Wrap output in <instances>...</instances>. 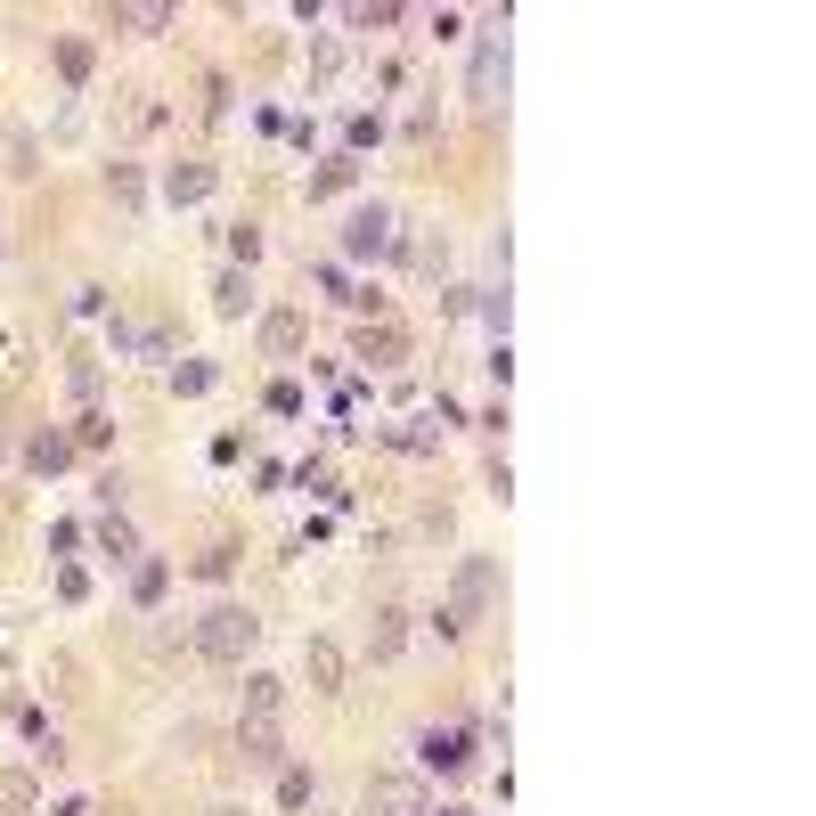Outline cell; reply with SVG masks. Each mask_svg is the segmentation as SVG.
Listing matches in <instances>:
<instances>
[{"instance_id":"6","label":"cell","mask_w":816,"mask_h":816,"mask_svg":"<svg viewBox=\"0 0 816 816\" xmlns=\"http://www.w3.org/2000/svg\"><path fill=\"white\" fill-rule=\"evenodd\" d=\"M343 254H351V262L392 254V213H384V204H360V213H351V229H343Z\"/></svg>"},{"instance_id":"29","label":"cell","mask_w":816,"mask_h":816,"mask_svg":"<svg viewBox=\"0 0 816 816\" xmlns=\"http://www.w3.org/2000/svg\"><path fill=\"white\" fill-rule=\"evenodd\" d=\"M204 816H245V808H204Z\"/></svg>"},{"instance_id":"2","label":"cell","mask_w":816,"mask_h":816,"mask_svg":"<svg viewBox=\"0 0 816 816\" xmlns=\"http://www.w3.org/2000/svg\"><path fill=\"white\" fill-rule=\"evenodd\" d=\"M368 816H433V792H425V776H368V801H360Z\"/></svg>"},{"instance_id":"11","label":"cell","mask_w":816,"mask_h":816,"mask_svg":"<svg viewBox=\"0 0 816 816\" xmlns=\"http://www.w3.org/2000/svg\"><path fill=\"white\" fill-rule=\"evenodd\" d=\"M401 645H409V613H401V604H384V613H375V629H368V654L392 661Z\"/></svg>"},{"instance_id":"25","label":"cell","mask_w":816,"mask_h":816,"mask_svg":"<svg viewBox=\"0 0 816 816\" xmlns=\"http://www.w3.org/2000/svg\"><path fill=\"white\" fill-rule=\"evenodd\" d=\"M229 563H237L229 548H204V555H197V580H229Z\"/></svg>"},{"instance_id":"10","label":"cell","mask_w":816,"mask_h":816,"mask_svg":"<svg viewBox=\"0 0 816 816\" xmlns=\"http://www.w3.org/2000/svg\"><path fill=\"white\" fill-rule=\"evenodd\" d=\"M262 351H269V360H295V351H303V319H295V310H269V319H262Z\"/></svg>"},{"instance_id":"3","label":"cell","mask_w":816,"mask_h":816,"mask_svg":"<svg viewBox=\"0 0 816 816\" xmlns=\"http://www.w3.org/2000/svg\"><path fill=\"white\" fill-rule=\"evenodd\" d=\"M498 589H507V580H498V563H490V555H466V563H457V596H449V613H457V621L490 613Z\"/></svg>"},{"instance_id":"12","label":"cell","mask_w":816,"mask_h":816,"mask_svg":"<svg viewBox=\"0 0 816 816\" xmlns=\"http://www.w3.org/2000/svg\"><path fill=\"white\" fill-rule=\"evenodd\" d=\"M360 360H368V368H401V360H409V335H401V327H368V335H360Z\"/></svg>"},{"instance_id":"28","label":"cell","mask_w":816,"mask_h":816,"mask_svg":"<svg viewBox=\"0 0 816 816\" xmlns=\"http://www.w3.org/2000/svg\"><path fill=\"white\" fill-rule=\"evenodd\" d=\"M50 816H91V808H82V801H57V808H50Z\"/></svg>"},{"instance_id":"14","label":"cell","mask_w":816,"mask_h":816,"mask_svg":"<svg viewBox=\"0 0 816 816\" xmlns=\"http://www.w3.org/2000/svg\"><path fill=\"white\" fill-rule=\"evenodd\" d=\"M213 303H221V319H245V310H254V278H245V269H221Z\"/></svg>"},{"instance_id":"30","label":"cell","mask_w":816,"mask_h":816,"mask_svg":"<svg viewBox=\"0 0 816 816\" xmlns=\"http://www.w3.org/2000/svg\"><path fill=\"white\" fill-rule=\"evenodd\" d=\"M0 457H9V433H0Z\"/></svg>"},{"instance_id":"26","label":"cell","mask_w":816,"mask_h":816,"mask_svg":"<svg viewBox=\"0 0 816 816\" xmlns=\"http://www.w3.org/2000/svg\"><path fill=\"white\" fill-rule=\"evenodd\" d=\"M442 310L449 319H474V286H442Z\"/></svg>"},{"instance_id":"9","label":"cell","mask_w":816,"mask_h":816,"mask_svg":"<svg viewBox=\"0 0 816 816\" xmlns=\"http://www.w3.org/2000/svg\"><path fill=\"white\" fill-rule=\"evenodd\" d=\"M213 163H197V156H188V163H172V172H163V197H172V204H204V197H213Z\"/></svg>"},{"instance_id":"13","label":"cell","mask_w":816,"mask_h":816,"mask_svg":"<svg viewBox=\"0 0 816 816\" xmlns=\"http://www.w3.org/2000/svg\"><path fill=\"white\" fill-rule=\"evenodd\" d=\"M360 180V156H327L319 172H310V204H327V197H343V188Z\"/></svg>"},{"instance_id":"7","label":"cell","mask_w":816,"mask_h":816,"mask_svg":"<svg viewBox=\"0 0 816 816\" xmlns=\"http://www.w3.org/2000/svg\"><path fill=\"white\" fill-rule=\"evenodd\" d=\"M416 760L442 767V776H457V767L474 760V735H466V727H425V735H416Z\"/></svg>"},{"instance_id":"27","label":"cell","mask_w":816,"mask_h":816,"mask_svg":"<svg viewBox=\"0 0 816 816\" xmlns=\"http://www.w3.org/2000/svg\"><path fill=\"white\" fill-rule=\"evenodd\" d=\"M107 188H115L123 204H139V172H131V163H115V172H107Z\"/></svg>"},{"instance_id":"23","label":"cell","mask_w":816,"mask_h":816,"mask_svg":"<svg viewBox=\"0 0 816 816\" xmlns=\"http://www.w3.org/2000/svg\"><path fill=\"white\" fill-rule=\"evenodd\" d=\"M172 392H188V401H197V392H213V368H204V360H188V368H172Z\"/></svg>"},{"instance_id":"19","label":"cell","mask_w":816,"mask_h":816,"mask_svg":"<svg viewBox=\"0 0 816 816\" xmlns=\"http://www.w3.org/2000/svg\"><path fill=\"white\" fill-rule=\"evenodd\" d=\"M98 548H107L115 563H131V555H139V531H131L123 515H107V522H98Z\"/></svg>"},{"instance_id":"5","label":"cell","mask_w":816,"mask_h":816,"mask_svg":"<svg viewBox=\"0 0 816 816\" xmlns=\"http://www.w3.org/2000/svg\"><path fill=\"white\" fill-rule=\"evenodd\" d=\"M237 760L278 776V767H286V735H278V719H237Z\"/></svg>"},{"instance_id":"8","label":"cell","mask_w":816,"mask_h":816,"mask_svg":"<svg viewBox=\"0 0 816 816\" xmlns=\"http://www.w3.org/2000/svg\"><path fill=\"white\" fill-rule=\"evenodd\" d=\"M303 669H310V695H343V645H335V637H310Z\"/></svg>"},{"instance_id":"4","label":"cell","mask_w":816,"mask_h":816,"mask_svg":"<svg viewBox=\"0 0 816 816\" xmlns=\"http://www.w3.org/2000/svg\"><path fill=\"white\" fill-rule=\"evenodd\" d=\"M466 98L474 107H498V98H507V33H483V50H474V66H466Z\"/></svg>"},{"instance_id":"20","label":"cell","mask_w":816,"mask_h":816,"mask_svg":"<svg viewBox=\"0 0 816 816\" xmlns=\"http://www.w3.org/2000/svg\"><path fill=\"white\" fill-rule=\"evenodd\" d=\"M131 589H139V604H156L163 589H172V563H156V555H139V572H131Z\"/></svg>"},{"instance_id":"16","label":"cell","mask_w":816,"mask_h":816,"mask_svg":"<svg viewBox=\"0 0 816 816\" xmlns=\"http://www.w3.org/2000/svg\"><path fill=\"white\" fill-rule=\"evenodd\" d=\"M33 801H41V792H33L25 767H0V816H25Z\"/></svg>"},{"instance_id":"22","label":"cell","mask_w":816,"mask_h":816,"mask_svg":"<svg viewBox=\"0 0 816 816\" xmlns=\"http://www.w3.org/2000/svg\"><path fill=\"white\" fill-rule=\"evenodd\" d=\"M57 74H66V82H91V41H57Z\"/></svg>"},{"instance_id":"24","label":"cell","mask_w":816,"mask_h":816,"mask_svg":"<svg viewBox=\"0 0 816 816\" xmlns=\"http://www.w3.org/2000/svg\"><path fill=\"white\" fill-rule=\"evenodd\" d=\"M229 254H237V262H254V254H262V229H254V221H245V229H229Z\"/></svg>"},{"instance_id":"15","label":"cell","mask_w":816,"mask_h":816,"mask_svg":"<svg viewBox=\"0 0 816 816\" xmlns=\"http://www.w3.org/2000/svg\"><path fill=\"white\" fill-rule=\"evenodd\" d=\"M66 457H74V442H66V433H33V442H25V466H33V474H57Z\"/></svg>"},{"instance_id":"18","label":"cell","mask_w":816,"mask_h":816,"mask_svg":"<svg viewBox=\"0 0 816 816\" xmlns=\"http://www.w3.org/2000/svg\"><path fill=\"white\" fill-rule=\"evenodd\" d=\"M245 702H254V719H278V702H286V678H269V669H254V678H245Z\"/></svg>"},{"instance_id":"17","label":"cell","mask_w":816,"mask_h":816,"mask_svg":"<svg viewBox=\"0 0 816 816\" xmlns=\"http://www.w3.org/2000/svg\"><path fill=\"white\" fill-rule=\"evenodd\" d=\"M172 25V9L163 0H139V9H115V33H163Z\"/></svg>"},{"instance_id":"21","label":"cell","mask_w":816,"mask_h":816,"mask_svg":"<svg viewBox=\"0 0 816 816\" xmlns=\"http://www.w3.org/2000/svg\"><path fill=\"white\" fill-rule=\"evenodd\" d=\"M310 792H319V784H310L303 767H278V808H310Z\"/></svg>"},{"instance_id":"1","label":"cell","mask_w":816,"mask_h":816,"mask_svg":"<svg viewBox=\"0 0 816 816\" xmlns=\"http://www.w3.org/2000/svg\"><path fill=\"white\" fill-rule=\"evenodd\" d=\"M254 637H262V621L245 613V604H213V613L197 621V654L204 661H245V654H254Z\"/></svg>"}]
</instances>
